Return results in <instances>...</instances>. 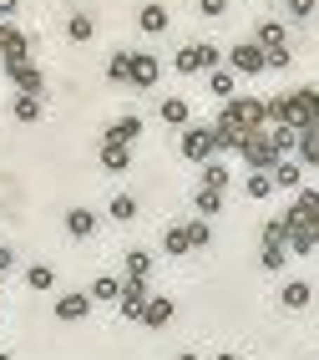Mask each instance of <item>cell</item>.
<instances>
[{"label": "cell", "mask_w": 319, "mask_h": 360, "mask_svg": "<svg viewBox=\"0 0 319 360\" xmlns=\"http://www.w3.org/2000/svg\"><path fill=\"white\" fill-rule=\"evenodd\" d=\"M218 46L213 41H188L183 51L173 56V71H183V77H198V71H218Z\"/></svg>", "instance_id": "obj_2"}, {"label": "cell", "mask_w": 319, "mask_h": 360, "mask_svg": "<svg viewBox=\"0 0 319 360\" xmlns=\"http://www.w3.org/2000/svg\"><path fill=\"white\" fill-rule=\"evenodd\" d=\"M188 238H193V249H203L208 238H213V229H208V219H188Z\"/></svg>", "instance_id": "obj_39"}, {"label": "cell", "mask_w": 319, "mask_h": 360, "mask_svg": "<svg viewBox=\"0 0 319 360\" xmlns=\"http://www.w3.org/2000/svg\"><path fill=\"white\" fill-rule=\"evenodd\" d=\"M137 132H142V117H117V122L107 127V137H112V142H127V148H132Z\"/></svg>", "instance_id": "obj_33"}, {"label": "cell", "mask_w": 319, "mask_h": 360, "mask_svg": "<svg viewBox=\"0 0 319 360\" xmlns=\"http://www.w3.org/2000/svg\"><path fill=\"white\" fill-rule=\"evenodd\" d=\"M91 36H96V20H91V15H66V41L82 46V41H91Z\"/></svg>", "instance_id": "obj_32"}, {"label": "cell", "mask_w": 319, "mask_h": 360, "mask_svg": "<svg viewBox=\"0 0 319 360\" xmlns=\"http://www.w3.org/2000/svg\"><path fill=\"white\" fill-rule=\"evenodd\" d=\"M178 360H203V355H198V350H183V355H178Z\"/></svg>", "instance_id": "obj_46"}, {"label": "cell", "mask_w": 319, "mask_h": 360, "mask_svg": "<svg viewBox=\"0 0 319 360\" xmlns=\"http://www.w3.org/2000/svg\"><path fill=\"white\" fill-rule=\"evenodd\" d=\"M314 167H319V162H314Z\"/></svg>", "instance_id": "obj_50"}, {"label": "cell", "mask_w": 319, "mask_h": 360, "mask_svg": "<svg viewBox=\"0 0 319 360\" xmlns=\"http://www.w3.org/2000/svg\"><path fill=\"white\" fill-rule=\"evenodd\" d=\"M263 56H268V71H289V61H294L289 46H274V51H263Z\"/></svg>", "instance_id": "obj_40"}, {"label": "cell", "mask_w": 319, "mask_h": 360, "mask_svg": "<svg viewBox=\"0 0 319 360\" xmlns=\"http://www.w3.org/2000/svg\"><path fill=\"white\" fill-rule=\"evenodd\" d=\"M314 249H319V229L289 219V254H314Z\"/></svg>", "instance_id": "obj_17"}, {"label": "cell", "mask_w": 319, "mask_h": 360, "mask_svg": "<svg viewBox=\"0 0 319 360\" xmlns=\"http://www.w3.org/2000/svg\"><path fill=\"white\" fill-rule=\"evenodd\" d=\"M122 269H127V279H147V274H152V254H147V249H127V254H122Z\"/></svg>", "instance_id": "obj_24"}, {"label": "cell", "mask_w": 319, "mask_h": 360, "mask_svg": "<svg viewBox=\"0 0 319 360\" xmlns=\"http://www.w3.org/2000/svg\"><path fill=\"white\" fill-rule=\"evenodd\" d=\"M167 320H173V300H147V309H142V325H152V330H162Z\"/></svg>", "instance_id": "obj_26"}, {"label": "cell", "mask_w": 319, "mask_h": 360, "mask_svg": "<svg viewBox=\"0 0 319 360\" xmlns=\"http://www.w3.org/2000/svg\"><path fill=\"white\" fill-rule=\"evenodd\" d=\"M15 269V254H11V244H0V274H11Z\"/></svg>", "instance_id": "obj_43"}, {"label": "cell", "mask_w": 319, "mask_h": 360, "mask_svg": "<svg viewBox=\"0 0 319 360\" xmlns=\"http://www.w3.org/2000/svg\"><path fill=\"white\" fill-rule=\"evenodd\" d=\"M314 11H319V0H289V15L294 20H309Z\"/></svg>", "instance_id": "obj_41"}, {"label": "cell", "mask_w": 319, "mask_h": 360, "mask_svg": "<svg viewBox=\"0 0 319 360\" xmlns=\"http://www.w3.org/2000/svg\"><path fill=\"white\" fill-rule=\"evenodd\" d=\"M213 137H218V153H243V142H249L254 132H243L238 122H228V117L218 112V122H213Z\"/></svg>", "instance_id": "obj_11"}, {"label": "cell", "mask_w": 319, "mask_h": 360, "mask_svg": "<svg viewBox=\"0 0 319 360\" xmlns=\"http://www.w3.org/2000/svg\"><path fill=\"white\" fill-rule=\"evenodd\" d=\"M51 284H56L51 264H31V269H26V290H31V295H46V290H51Z\"/></svg>", "instance_id": "obj_30"}, {"label": "cell", "mask_w": 319, "mask_h": 360, "mask_svg": "<svg viewBox=\"0 0 319 360\" xmlns=\"http://www.w3.org/2000/svg\"><path fill=\"white\" fill-rule=\"evenodd\" d=\"M157 117H162L167 127H188V117H193V107H188V97H162Z\"/></svg>", "instance_id": "obj_20"}, {"label": "cell", "mask_w": 319, "mask_h": 360, "mask_svg": "<svg viewBox=\"0 0 319 360\" xmlns=\"http://www.w3.org/2000/svg\"><path fill=\"white\" fill-rule=\"evenodd\" d=\"M86 315H91V295L71 290V295H61V300H56V320H61V325H71V320H86Z\"/></svg>", "instance_id": "obj_12"}, {"label": "cell", "mask_w": 319, "mask_h": 360, "mask_svg": "<svg viewBox=\"0 0 319 360\" xmlns=\"http://www.w3.org/2000/svg\"><path fill=\"white\" fill-rule=\"evenodd\" d=\"M233 86H238V71H228V66H218V71H208V91H213V97H223V102H233Z\"/></svg>", "instance_id": "obj_23"}, {"label": "cell", "mask_w": 319, "mask_h": 360, "mask_svg": "<svg viewBox=\"0 0 319 360\" xmlns=\"http://www.w3.org/2000/svg\"><path fill=\"white\" fill-rule=\"evenodd\" d=\"M268 137H274V148H279V158H289V153H299V132H294V127H268Z\"/></svg>", "instance_id": "obj_37"}, {"label": "cell", "mask_w": 319, "mask_h": 360, "mask_svg": "<svg viewBox=\"0 0 319 360\" xmlns=\"http://www.w3.org/2000/svg\"><path fill=\"white\" fill-rule=\"evenodd\" d=\"M162 254L167 259H183V254H193V238H188V224H173L162 233Z\"/></svg>", "instance_id": "obj_19"}, {"label": "cell", "mask_w": 319, "mask_h": 360, "mask_svg": "<svg viewBox=\"0 0 319 360\" xmlns=\"http://www.w3.org/2000/svg\"><path fill=\"white\" fill-rule=\"evenodd\" d=\"M198 11H203V15H223L228 0H198Z\"/></svg>", "instance_id": "obj_42"}, {"label": "cell", "mask_w": 319, "mask_h": 360, "mask_svg": "<svg viewBox=\"0 0 319 360\" xmlns=\"http://www.w3.org/2000/svg\"><path fill=\"white\" fill-rule=\"evenodd\" d=\"M6 77H11V86L20 91V97H41V91H46V77H41L36 61H15V66H6Z\"/></svg>", "instance_id": "obj_8"}, {"label": "cell", "mask_w": 319, "mask_h": 360, "mask_svg": "<svg viewBox=\"0 0 319 360\" xmlns=\"http://www.w3.org/2000/svg\"><path fill=\"white\" fill-rule=\"evenodd\" d=\"M299 162H304V167H314V162H319V122L299 132Z\"/></svg>", "instance_id": "obj_34"}, {"label": "cell", "mask_w": 319, "mask_h": 360, "mask_svg": "<svg viewBox=\"0 0 319 360\" xmlns=\"http://www.w3.org/2000/svg\"><path fill=\"white\" fill-rule=\"evenodd\" d=\"M41 112H46L41 97H20V91H15V102H11V117H15V122L31 127V122H41Z\"/></svg>", "instance_id": "obj_25"}, {"label": "cell", "mask_w": 319, "mask_h": 360, "mask_svg": "<svg viewBox=\"0 0 319 360\" xmlns=\"http://www.w3.org/2000/svg\"><path fill=\"white\" fill-rule=\"evenodd\" d=\"M263 244L289 249V213H279V219H268V224H263Z\"/></svg>", "instance_id": "obj_36"}, {"label": "cell", "mask_w": 319, "mask_h": 360, "mask_svg": "<svg viewBox=\"0 0 319 360\" xmlns=\"http://www.w3.org/2000/svg\"><path fill=\"white\" fill-rule=\"evenodd\" d=\"M289 219H294V224H309V229H319V188H299V193H294V203H289Z\"/></svg>", "instance_id": "obj_9"}, {"label": "cell", "mask_w": 319, "mask_h": 360, "mask_svg": "<svg viewBox=\"0 0 319 360\" xmlns=\"http://www.w3.org/2000/svg\"><path fill=\"white\" fill-rule=\"evenodd\" d=\"M263 102H268V127H294V132L314 127L309 86H299V91H284V97H263Z\"/></svg>", "instance_id": "obj_1"}, {"label": "cell", "mask_w": 319, "mask_h": 360, "mask_svg": "<svg viewBox=\"0 0 319 360\" xmlns=\"http://www.w3.org/2000/svg\"><path fill=\"white\" fill-rule=\"evenodd\" d=\"M309 300H314V290H309L304 279H289L284 290H279V304L284 309H309Z\"/></svg>", "instance_id": "obj_21"}, {"label": "cell", "mask_w": 319, "mask_h": 360, "mask_svg": "<svg viewBox=\"0 0 319 360\" xmlns=\"http://www.w3.org/2000/svg\"><path fill=\"white\" fill-rule=\"evenodd\" d=\"M0 360H11V355H6V350H0Z\"/></svg>", "instance_id": "obj_48"}, {"label": "cell", "mask_w": 319, "mask_h": 360, "mask_svg": "<svg viewBox=\"0 0 319 360\" xmlns=\"http://www.w3.org/2000/svg\"><path fill=\"white\" fill-rule=\"evenodd\" d=\"M243 193L249 198H274V173H249L243 178Z\"/></svg>", "instance_id": "obj_35"}, {"label": "cell", "mask_w": 319, "mask_h": 360, "mask_svg": "<svg viewBox=\"0 0 319 360\" xmlns=\"http://www.w3.org/2000/svg\"><path fill=\"white\" fill-rule=\"evenodd\" d=\"M259 264H263L268 274H279L284 264H289V249H279V244H263V249H259Z\"/></svg>", "instance_id": "obj_38"}, {"label": "cell", "mask_w": 319, "mask_h": 360, "mask_svg": "<svg viewBox=\"0 0 319 360\" xmlns=\"http://www.w3.org/2000/svg\"><path fill=\"white\" fill-rule=\"evenodd\" d=\"M213 360H238V355H233V350H223V355H213Z\"/></svg>", "instance_id": "obj_47"}, {"label": "cell", "mask_w": 319, "mask_h": 360, "mask_svg": "<svg viewBox=\"0 0 319 360\" xmlns=\"http://www.w3.org/2000/svg\"><path fill=\"white\" fill-rule=\"evenodd\" d=\"M91 229H96V213H91V208H71V213H66V233H71V238H86Z\"/></svg>", "instance_id": "obj_29"}, {"label": "cell", "mask_w": 319, "mask_h": 360, "mask_svg": "<svg viewBox=\"0 0 319 360\" xmlns=\"http://www.w3.org/2000/svg\"><path fill=\"white\" fill-rule=\"evenodd\" d=\"M228 71H238V77H259V71H268V56L259 41H238L228 51Z\"/></svg>", "instance_id": "obj_6"}, {"label": "cell", "mask_w": 319, "mask_h": 360, "mask_svg": "<svg viewBox=\"0 0 319 360\" xmlns=\"http://www.w3.org/2000/svg\"><path fill=\"white\" fill-rule=\"evenodd\" d=\"M223 117L238 122L243 132H263L268 127V102L263 97H233V102H223Z\"/></svg>", "instance_id": "obj_3"}, {"label": "cell", "mask_w": 319, "mask_h": 360, "mask_svg": "<svg viewBox=\"0 0 319 360\" xmlns=\"http://www.w3.org/2000/svg\"><path fill=\"white\" fill-rule=\"evenodd\" d=\"M15 11H20V0H0V20H11Z\"/></svg>", "instance_id": "obj_44"}, {"label": "cell", "mask_w": 319, "mask_h": 360, "mask_svg": "<svg viewBox=\"0 0 319 360\" xmlns=\"http://www.w3.org/2000/svg\"><path fill=\"white\" fill-rule=\"evenodd\" d=\"M0 61L15 66V61H31V36L15 31L11 20H0Z\"/></svg>", "instance_id": "obj_7"}, {"label": "cell", "mask_w": 319, "mask_h": 360, "mask_svg": "<svg viewBox=\"0 0 319 360\" xmlns=\"http://www.w3.org/2000/svg\"><path fill=\"white\" fill-rule=\"evenodd\" d=\"M137 31H147V36H162V31H167V6L147 0V6L137 11Z\"/></svg>", "instance_id": "obj_16"}, {"label": "cell", "mask_w": 319, "mask_h": 360, "mask_svg": "<svg viewBox=\"0 0 319 360\" xmlns=\"http://www.w3.org/2000/svg\"><path fill=\"white\" fill-rule=\"evenodd\" d=\"M86 295H91V304H117L122 300V279L117 274H96Z\"/></svg>", "instance_id": "obj_18"}, {"label": "cell", "mask_w": 319, "mask_h": 360, "mask_svg": "<svg viewBox=\"0 0 319 360\" xmlns=\"http://www.w3.org/2000/svg\"><path fill=\"white\" fill-rule=\"evenodd\" d=\"M107 82L132 86V51H112V56H107Z\"/></svg>", "instance_id": "obj_22"}, {"label": "cell", "mask_w": 319, "mask_h": 360, "mask_svg": "<svg viewBox=\"0 0 319 360\" xmlns=\"http://www.w3.org/2000/svg\"><path fill=\"white\" fill-rule=\"evenodd\" d=\"M178 153L188 158V162H213L218 158V137H213V127H183V142H178Z\"/></svg>", "instance_id": "obj_5"}, {"label": "cell", "mask_w": 319, "mask_h": 360, "mask_svg": "<svg viewBox=\"0 0 319 360\" xmlns=\"http://www.w3.org/2000/svg\"><path fill=\"white\" fill-rule=\"evenodd\" d=\"M157 77H162V61L147 56V51H132V86H137V91H152Z\"/></svg>", "instance_id": "obj_10"}, {"label": "cell", "mask_w": 319, "mask_h": 360, "mask_svg": "<svg viewBox=\"0 0 319 360\" xmlns=\"http://www.w3.org/2000/svg\"><path fill=\"white\" fill-rule=\"evenodd\" d=\"M274 188L299 193V188H304V162H299V158H279V162H274Z\"/></svg>", "instance_id": "obj_13"}, {"label": "cell", "mask_w": 319, "mask_h": 360, "mask_svg": "<svg viewBox=\"0 0 319 360\" xmlns=\"http://www.w3.org/2000/svg\"><path fill=\"white\" fill-rule=\"evenodd\" d=\"M228 183H233V167H228L223 158H213V162H203V173H198V188H213V193H223Z\"/></svg>", "instance_id": "obj_15"}, {"label": "cell", "mask_w": 319, "mask_h": 360, "mask_svg": "<svg viewBox=\"0 0 319 360\" xmlns=\"http://www.w3.org/2000/svg\"><path fill=\"white\" fill-rule=\"evenodd\" d=\"M193 208H198V219H213V213L223 208V193H213V188H193Z\"/></svg>", "instance_id": "obj_31"}, {"label": "cell", "mask_w": 319, "mask_h": 360, "mask_svg": "<svg viewBox=\"0 0 319 360\" xmlns=\"http://www.w3.org/2000/svg\"><path fill=\"white\" fill-rule=\"evenodd\" d=\"M238 158L249 162V173H274L279 148H274V137H268V127H263V132H254L249 142H243V153H238Z\"/></svg>", "instance_id": "obj_4"}, {"label": "cell", "mask_w": 319, "mask_h": 360, "mask_svg": "<svg viewBox=\"0 0 319 360\" xmlns=\"http://www.w3.org/2000/svg\"><path fill=\"white\" fill-rule=\"evenodd\" d=\"M254 41L263 46V51H274V46H289V41H284V20H259Z\"/></svg>", "instance_id": "obj_27"}, {"label": "cell", "mask_w": 319, "mask_h": 360, "mask_svg": "<svg viewBox=\"0 0 319 360\" xmlns=\"http://www.w3.org/2000/svg\"><path fill=\"white\" fill-rule=\"evenodd\" d=\"M309 107H314V122H319V86H309Z\"/></svg>", "instance_id": "obj_45"}, {"label": "cell", "mask_w": 319, "mask_h": 360, "mask_svg": "<svg viewBox=\"0 0 319 360\" xmlns=\"http://www.w3.org/2000/svg\"><path fill=\"white\" fill-rule=\"evenodd\" d=\"M102 167H107V173H127V167H132V148H127V142L102 137Z\"/></svg>", "instance_id": "obj_14"}, {"label": "cell", "mask_w": 319, "mask_h": 360, "mask_svg": "<svg viewBox=\"0 0 319 360\" xmlns=\"http://www.w3.org/2000/svg\"><path fill=\"white\" fill-rule=\"evenodd\" d=\"M0 279H6V274H0Z\"/></svg>", "instance_id": "obj_49"}, {"label": "cell", "mask_w": 319, "mask_h": 360, "mask_svg": "<svg viewBox=\"0 0 319 360\" xmlns=\"http://www.w3.org/2000/svg\"><path fill=\"white\" fill-rule=\"evenodd\" d=\"M107 219H117V224H132V219H137V198H132V193H112V203H107Z\"/></svg>", "instance_id": "obj_28"}]
</instances>
